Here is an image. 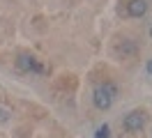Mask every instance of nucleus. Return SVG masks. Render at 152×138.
Masks as SVG:
<instances>
[{"instance_id": "nucleus-7", "label": "nucleus", "mask_w": 152, "mask_h": 138, "mask_svg": "<svg viewBox=\"0 0 152 138\" xmlns=\"http://www.w3.org/2000/svg\"><path fill=\"white\" fill-rule=\"evenodd\" d=\"M145 69H148V74L152 76V60H148V64H145Z\"/></svg>"}, {"instance_id": "nucleus-5", "label": "nucleus", "mask_w": 152, "mask_h": 138, "mask_svg": "<svg viewBox=\"0 0 152 138\" xmlns=\"http://www.w3.org/2000/svg\"><path fill=\"white\" fill-rule=\"evenodd\" d=\"M97 138H108V124H102V127L97 129Z\"/></svg>"}, {"instance_id": "nucleus-2", "label": "nucleus", "mask_w": 152, "mask_h": 138, "mask_svg": "<svg viewBox=\"0 0 152 138\" xmlns=\"http://www.w3.org/2000/svg\"><path fill=\"white\" fill-rule=\"evenodd\" d=\"M143 124H145V115H143L141 110H132L129 115H124L122 120V127L127 131H141Z\"/></svg>"}, {"instance_id": "nucleus-1", "label": "nucleus", "mask_w": 152, "mask_h": 138, "mask_svg": "<svg viewBox=\"0 0 152 138\" xmlns=\"http://www.w3.org/2000/svg\"><path fill=\"white\" fill-rule=\"evenodd\" d=\"M113 99H115V88H113V85L104 83V85H97V88H95L92 101H95V106L99 110H108L111 106H113Z\"/></svg>"}, {"instance_id": "nucleus-4", "label": "nucleus", "mask_w": 152, "mask_h": 138, "mask_svg": "<svg viewBox=\"0 0 152 138\" xmlns=\"http://www.w3.org/2000/svg\"><path fill=\"white\" fill-rule=\"evenodd\" d=\"M145 12H148V2H145V0H132V2L127 5V14L134 16V18L145 16Z\"/></svg>"}, {"instance_id": "nucleus-6", "label": "nucleus", "mask_w": 152, "mask_h": 138, "mask_svg": "<svg viewBox=\"0 0 152 138\" xmlns=\"http://www.w3.org/2000/svg\"><path fill=\"white\" fill-rule=\"evenodd\" d=\"M10 120V110H5V108H0V124H5Z\"/></svg>"}, {"instance_id": "nucleus-3", "label": "nucleus", "mask_w": 152, "mask_h": 138, "mask_svg": "<svg viewBox=\"0 0 152 138\" xmlns=\"http://www.w3.org/2000/svg\"><path fill=\"white\" fill-rule=\"evenodd\" d=\"M16 67H19V72H42V67L35 60V55H30V53H19Z\"/></svg>"}]
</instances>
